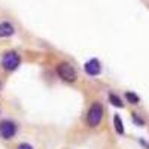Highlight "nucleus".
<instances>
[{"label":"nucleus","instance_id":"1","mask_svg":"<svg viewBox=\"0 0 149 149\" xmlns=\"http://www.w3.org/2000/svg\"><path fill=\"white\" fill-rule=\"evenodd\" d=\"M102 119H103V106L95 102L88 109V113H86V124L94 128L97 125H100Z\"/></svg>","mask_w":149,"mask_h":149},{"label":"nucleus","instance_id":"2","mask_svg":"<svg viewBox=\"0 0 149 149\" xmlns=\"http://www.w3.org/2000/svg\"><path fill=\"white\" fill-rule=\"evenodd\" d=\"M57 74L64 82H74L78 79V73L70 63H60L57 66Z\"/></svg>","mask_w":149,"mask_h":149},{"label":"nucleus","instance_id":"3","mask_svg":"<svg viewBox=\"0 0 149 149\" xmlns=\"http://www.w3.org/2000/svg\"><path fill=\"white\" fill-rule=\"evenodd\" d=\"M19 64H21V57H19V54L15 52V51L6 52V54L3 55V58H2V66H3V69L8 70V72L17 70V69L19 67Z\"/></svg>","mask_w":149,"mask_h":149},{"label":"nucleus","instance_id":"4","mask_svg":"<svg viewBox=\"0 0 149 149\" xmlns=\"http://www.w3.org/2000/svg\"><path fill=\"white\" fill-rule=\"evenodd\" d=\"M17 133V124L14 121H2L0 122V137L5 139V140H9L15 136Z\"/></svg>","mask_w":149,"mask_h":149},{"label":"nucleus","instance_id":"5","mask_svg":"<svg viewBox=\"0 0 149 149\" xmlns=\"http://www.w3.org/2000/svg\"><path fill=\"white\" fill-rule=\"evenodd\" d=\"M84 70L88 76H97L102 73V64L97 58H91L90 61H86L84 64Z\"/></svg>","mask_w":149,"mask_h":149},{"label":"nucleus","instance_id":"6","mask_svg":"<svg viewBox=\"0 0 149 149\" xmlns=\"http://www.w3.org/2000/svg\"><path fill=\"white\" fill-rule=\"evenodd\" d=\"M15 33V27L10 22H2L0 24V37H10Z\"/></svg>","mask_w":149,"mask_h":149},{"label":"nucleus","instance_id":"7","mask_svg":"<svg viewBox=\"0 0 149 149\" xmlns=\"http://www.w3.org/2000/svg\"><path fill=\"white\" fill-rule=\"evenodd\" d=\"M113 125H115V130H116V133L118 134H124L125 133V130H124V124H122V119H121V116L119 115H115L113 116Z\"/></svg>","mask_w":149,"mask_h":149},{"label":"nucleus","instance_id":"8","mask_svg":"<svg viewBox=\"0 0 149 149\" xmlns=\"http://www.w3.org/2000/svg\"><path fill=\"white\" fill-rule=\"evenodd\" d=\"M125 100H127L128 103H131V104H137V103L140 102V97H139L137 94L131 93V91H127V93H125Z\"/></svg>","mask_w":149,"mask_h":149},{"label":"nucleus","instance_id":"9","mask_svg":"<svg viewBox=\"0 0 149 149\" xmlns=\"http://www.w3.org/2000/svg\"><path fill=\"white\" fill-rule=\"evenodd\" d=\"M109 102L113 104L115 107H124V103H122V100L116 95V94H113V93H110L109 94Z\"/></svg>","mask_w":149,"mask_h":149},{"label":"nucleus","instance_id":"10","mask_svg":"<svg viewBox=\"0 0 149 149\" xmlns=\"http://www.w3.org/2000/svg\"><path fill=\"white\" fill-rule=\"evenodd\" d=\"M17 149H33V146L29 145V143H21V145H18Z\"/></svg>","mask_w":149,"mask_h":149},{"label":"nucleus","instance_id":"11","mask_svg":"<svg viewBox=\"0 0 149 149\" xmlns=\"http://www.w3.org/2000/svg\"><path fill=\"white\" fill-rule=\"evenodd\" d=\"M133 119H134V122H136V124H139V125H143V121H142L137 115H136V113H133Z\"/></svg>","mask_w":149,"mask_h":149}]
</instances>
